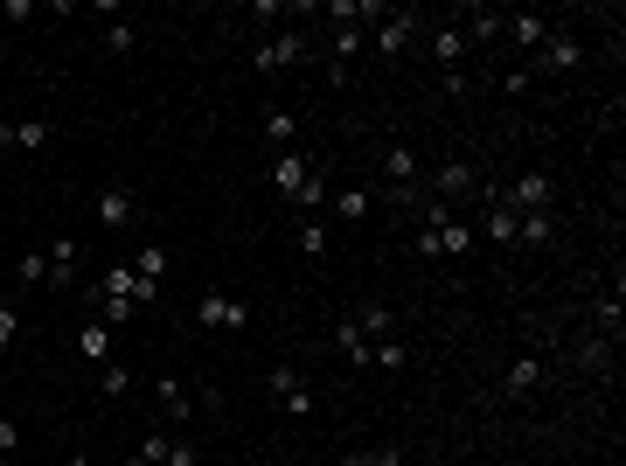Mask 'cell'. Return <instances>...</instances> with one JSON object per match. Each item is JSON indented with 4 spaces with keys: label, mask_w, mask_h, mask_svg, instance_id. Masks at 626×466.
Segmentation results:
<instances>
[{
    "label": "cell",
    "mask_w": 626,
    "mask_h": 466,
    "mask_svg": "<svg viewBox=\"0 0 626 466\" xmlns=\"http://www.w3.org/2000/svg\"><path fill=\"white\" fill-rule=\"evenodd\" d=\"M272 188H279L293 209H307V216H320V202L334 195V188L320 181V167H313L307 154H279V160H272Z\"/></svg>",
    "instance_id": "cell-1"
},
{
    "label": "cell",
    "mask_w": 626,
    "mask_h": 466,
    "mask_svg": "<svg viewBox=\"0 0 626 466\" xmlns=\"http://www.w3.org/2000/svg\"><path fill=\"white\" fill-rule=\"evenodd\" d=\"M578 63H585V35L550 28V35H543V49H536L522 70H529V77H564V70H578Z\"/></svg>",
    "instance_id": "cell-2"
},
{
    "label": "cell",
    "mask_w": 626,
    "mask_h": 466,
    "mask_svg": "<svg viewBox=\"0 0 626 466\" xmlns=\"http://www.w3.org/2000/svg\"><path fill=\"white\" fill-rule=\"evenodd\" d=\"M494 202H508L515 216H529V209H550V202H557V181H550L543 167H529V174H515L508 188H494Z\"/></svg>",
    "instance_id": "cell-3"
},
{
    "label": "cell",
    "mask_w": 626,
    "mask_h": 466,
    "mask_svg": "<svg viewBox=\"0 0 626 466\" xmlns=\"http://www.w3.org/2000/svg\"><path fill=\"white\" fill-rule=\"evenodd\" d=\"M195 327H202V334H216V327L237 334V327H251V307L230 300V293H202V300H195Z\"/></svg>",
    "instance_id": "cell-4"
},
{
    "label": "cell",
    "mask_w": 626,
    "mask_h": 466,
    "mask_svg": "<svg viewBox=\"0 0 626 466\" xmlns=\"http://www.w3.org/2000/svg\"><path fill=\"white\" fill-rule=\"evenodd\" d=\"M300 56H307V35H293V28H279V35H265V42L251 49L258 70H293Z\"/></svg>",
    "instance_id": "cell-5"
},
{
    "label": "cell",
    "mask_w": 626,
    "mask_h": 466,
    "mask_svg": "<svg viewBox=\"0 0 626 466\" xmlns=\"http://www.w3.org/2000/svg\"><path fill=\"white\" fill-rule=\"evenodd\" d=\"M98 223H105V230H133V223H140V195H133V188H105V195H98Z\"/></svg>",
    "instance_id": "cell-6"
},
{
    "label": "cell",
    "mask_w": 626,
    "mask_h": 466,
    "mask_svg": "<svg viewBox=\"0 0 626 466\" xmlns=\"http://www.w3.org/2000/svg\"><path fill=\"white\" fill-rule=\"evenodd\" d=\"M272 397H279L293 418H307V411H313V383L300 376V369H272Z\"/></svg>",
    "instance_id": "cell-7"
},
{
    "label": "cell",
    "mask_w": 626,
    "mask_h": 466,
    "mask_svg": "<svg viewBox=\"0 0 626 466\" xmlns=\"http://www.w3.org/2000/svg\"><path fill=\"white\" fill-rule=\"evenodd\" d=\"M411 35H418V14H411V7H397V14H383V21H376V49H383V56L411 49Z\"/></svg>",
    "instance_id": "cell-8"
},
{
    "label": "cell",
    "mask_w": 626,
    "mask_h": 466,
    "mask_svg": "<svg viewBox=\"0 0 626 466\" xmlns=\"http://www.w3.org/2000/svg\"><path fill=\"white\" fill-rule=\"evenodd\" d=\"M56 140V126L49 119H21V126H0V147H21V154H42Z\"/></svg>",
    "instance_id": "cell-9"
},
{
    "label": "cell",
    "mask_w": 626,
    "mask_h": 466,
    "mask_svg": "<svg viewBox=\"0 0 626 466\" xmlns=\"http://www.w3.org/2000/svg\"><path fill=\"white\" fill-rule=\"evenodd\" d=\"M543 35H550V21H543V14H529V7H515V14H508V42H515V49H529V56H536V49H543Z\"/></svg>",
    "instance_id": "cell-10"
},
{
    "label": "cell",
    "mask_w": 626,
    "mask_h": 466,
    "mask_svg": "<svg viewBox=\"0 0 626 466\" xmlns=\"http://www.w3.org/2000/svg\"><path fill=\"white\" fill-rule=\"evenodd\" d=\"M501 390H508V397H536V390H543V355H515Z\"/></svg>",
    "instance_id": "cell-11"
},
{
    "label": "cell",
    "mask_w": 626,
    "mask_h": 466,
    "mask_svg": "<svg viewBox=\"0 0 626 466\" xmlns=\"http://www.w3.org/2000/svg\"><path fill=\"white\" fill-rule=\"evenodd\" d=\"M133 279H140V300H154V293H160V279H167V251H160V244H140Z\"/></svg>",
    "instance_id": "cell-12"
},
{
    "label": "cell",
    "mask_w": 626,
    "mask_h": 466,
    "mask_svg": "<svg viewBox=\"0 0 626 466\" xmlns=\"http://www.w3.org/2000/svg\"><path fill=\"white\" fill-rule=\"evenodd\" d=\"M473 42H467V28L460 21H439V35H432V56H439V70H453L460 56H467Z\"/></svg>",
    "instance_id": "cell-13"
},
{
    "label": "cell",
    "mask_w": 626,
    "mask_h": 466,
    "mask_svg": "<svg viewBox=\"0 0 626 466\" xmlns=\"http://www.w3.org/2000/svg\"><path fill=\"white\" fill-rule=\"evenodd\" d=\"M327 202H334V216H341V223H369V209H376V195H369V188H334Z\"/></svg>",
    "instance_id": "cell-14"
},
{
    "label": "cell",
    "mask_w": 626,
    "mask_h": 466,
    "mask_svg": "<svg viewBox=\"0 0 626 466\" xmlns=\"http://www.w3.org/2000/svg\"><path fill=\"white\" fill-rule=\"evenodd\" d=\"M160 411H167V425H188V418H195V397H188V383L160 376Z\"/></svg>",
    "instance_id": "cell-15"
},
{
    "label": "cell",
    "mask_w": 626,
    "mask_h": 466,
    "mask_svg": "<svg viewBox=\"0 0 626 466\" xmlns=\"http://www.w3.org/2000/svg\"><path fill=\"white\" fill-rule=\"evenodd\" d=\"M432 188H439V202H453V195H473V167H467V160H446V167L432 174Z\"/></svg>",
    "instance_id": "cell-16"
},
{
    "label": "cell",
    "mask_w": 626,
    "mask_h": 466,
    "mask_svg": "<svg viewBox=\"0 0 626 466\" xmlns=\"http://www.w3.org/2000/svg\"><path fill=\"white\" fill-rule=\"evenodd\" d=\"M77 355L112 362V327H105V320H84V327H77Z\"/></svg>",
    "instance_id": "cell-17"
},
{
    "label": "cell",
    "mask_w": 626,
    "mask_h": 466,
    "mask_svg": "<svg viewBox=\"0 0 626 466\" xmlns=\"http://www.w3.org/2000/svg\"><path fill=\"white\" fill-rule=\"evenodd\" d=\"M501 35H508V14H494V7L467 14V42H501Z\"/></svg>",
    "instance_id": "cell-18"
},
{
    "label": "cell",
    "mask_w": 626,
    "mask_h": 466,
    "mask_svg": "<svg viewBox=\"0 0 626 466\" xmlns=\"http://www.w3.org/2000/svg\"><path fill=\"white\" fill-rule=\"evenodd\" d=\"M334 348H341V355H348L355 369H369V334H362L355 320H341V327H334Z\"/></svg>",
    "instance_id": "cell-19"
},
{
    "label": "cell",
    "mask_w": 626,
    "mask_h": 466,
    "mask_svg": "<svg viewBox=\"0 0 626 466\" xmlns=\"http://www.w3.org/2000/svg\"><path fill=\"white\" fill-rule=\"evenodd\" d=\"M355 327L369 334V348H376V341H397V313H390V307H362V320H355Z\"/></svg>",
    "instance_id": "cell-20"
},
{
    "label": "cell",
    "mask_w": 626,
    "mask_h": 466,
    "mask_svg": "<svg viewBox=\"0 0 626 466\" xmlns=\"http://www.w3.org/2000/svg\"><path fill=\"white\" fill-rule=\"evenodd\" d=\"M293 133H300L293 112H265V140H272V154H293Z\"/></svg>",
    "instance_id": "cell-21"
},
{
    "label": "cell",
    "mask_w": 626,
    "mask_h": 466,
    "mask_svg": "<svg viewBox=\"0 0 626 466\" xmlns=\"http://www.w3.org/2000/svg\"><path fill=\"white\" fill-rule=\"evenodd\" d=\"M550 230H557V216H550V209H529V216L515 223V244H550Z\"/></svg>",
    "instance_id": "cell-22"
},
{
    "label": "cell",
    "mask_w": 626,
    "mask_h": 466,
    "mask_svg": "<svg viewBox=\"0 0 626 466\" xmlns=\"http://www.w3.org/2000/svg\"><path fill=\"white\" fill-rule=\"evenodd\" d=\"M14 286H49V251H21L14 258Z\"/></svg>",
    "instance_id": "cell-23"
},
{
    "label": "cell",
    "mask_w": 626,
    "mask_h": 466,
    "mask_svg": "<svg viewBox=\"0 0 626 466\" xmlns=\"http://www.w3.org/2000/svg\"><path fill=\"white\" fill-rule=\"evenodd\" d=\"M98 293H112V300H133V307H140V279H133V265H112V272L98 279Z\"/></svg>",
    "instance_id": "cell-24"
},
{
    "label": "cell",
    "mask_w": 626,
    "mask_h": 466,
    "mask_svg": "<svg viewBox=\"0 0 626 466\" xmlns=\"http://www.w3.org/2000/svg\"><path fill=\"white\" fill-rule=\"evenodd\" d=\"M404 362H411V348H404V341H376V348H369V369H383V376H397Z\"/></svg>",
    "instance_id": "cell-25"
},
{
    "label": "cell",
    "mask_w": 626,
    "mask_h": 466,
    "mask_svg": "<svg viewBox=\"0 0 626 466\" xmlns=\"http://www.w3.org/2000/svg\"><path fill=\"white\" fill-rule=\"evenodd\" d=\"M592 320H599V334H606V341H620V327H626V307H620V293H606Z\"/></svg>",
    "instance_id": "cell-26"
},
{
    "label": "cell",
    "mask_w": 626,
    "mask_h": 466,
    "mask_svg": "<svg viewBox=\"0 0 626 466\" xmlns=\"http://www.w3.org/2000/svg\"><path fill=\"white\" fill-rule=\"evenodd\" d=\"M578 362H585V369H613V341H606V334H585V341H578Z\"/></svg>",
    "instance_id": "cell-27"
},
{
    "label": "cell",
    "mask_w": 626,
    "mask_h": 466,
    "mask_svg": "<svg viewBox=\"0 0 626 466\" xmlns=\"http://www.w3.org/2000/svg\"><path fill=\"white\" fill-rule=\"evenodd\" d=\"M439 244H446V258H467V251H473V230L446 216V223H439Z\"/></svg>",
    "instance_id": "cell-28"
},
{
    "label": "cell",
    "mask_w": 626,
    "mask_h": 466,
    "mask_svg": "<svg viewBox=\"0 0 626 466\" xmlns=\"http://www.w3.org/2000/svg\"><path fill=\"white\" fill-rule=\"evenodd\" d=\"M327 244H334V237H327V223H320V216H307V223H300V251H307V258H327Z\"/></svg>",
    "instance_id": "cell-29"
},
{
    "label": "cell",
    "mask_w": 626,
    "mask_h": 466,
    "mask_svg": "<svg viewBox=\"0 0 626 466\" xmlns=\"http://www.w3.org/2000/svg\"><path fill=\"white\" fill-rule=\"evenodd\" d=\"M515 223H522V216H515L508 202H494V216H487V237H494V244H515Z\"/></svg>",
    "instance_id": "cell-30"
},
{
    "label": "cell",
    "mask_w": 626,
    "mask_h": 466,
    "mask_svg": "<svg viewBox=\"0 0 626 466\" xmlns=\"http://www.w3.org/2000/svg\"><path fill=\"white\" fill-rule=\"evenodd\" d=\"M98 390H105V397H126V390H133V369H126V362H105V369H98Z\"/></svg>",
    "instance_id": "cell-31"
},
{
    "label": "cell",
    "mask_w": 626,
    "mask_h": 466,
    "mask_svg": "<svg viewBox=\"0 0 626 466\" xmlns=\"http://www.w3.org/2000/svg\"><path fill=\"white\" fill-rule=\"evenodd\" d=\"M91 300H98V320H105V327H126V320H133V300H112V293H91Z\"/></svg>",
    "instance_id": "cell-32"
},
{
    "label": "cell",
    "mask_w": 626,
    "mask_h": 466,
    "mask_svg": "<svg viewBox=\"0 0 626 466\" xmlns=\"http://www.w3.org/2000/svg\"><path fill=\"white\" fill-rule=\"evenodd\" d=\"M355 49H362V28H334V70H348Z\"/></svg>",
    "instance_id": "cell-33"
},
{
    "label": "cell",
    "mask_w": 626,
    "mask_h": 466,
    "mask_svg": "<svg viewBox=\"0 0 626 466\" xmlns=\"http://www.w3.org/2000/svg\"><path fill=\"white\" fill-rule=\"evenodd\" d=\"M140 49V28L133 21H112V56H133Z\"/></svg>",
    "instance_id": "cell-34"
},
{
    "label": "cell",
    "mask_w": 626,
    "mask_h": 466,
    "mask_svg": "<svg viewBox=\"0 0 626 466\" xmlns=\"http://www.w3.org/2000/svg\"><path fill=\"white\" fill-rule=\"evenodd\" d=\"M14 334H21V307H14V300H0V348H7Z\"/></svg>",
    "instance_id": "cell-35"
},
{
    "label": "cell",
    "mask_w": 626,
    "mask_h": 466,
    "mask_svg": "<svg viewBox=\"0 0 626 466\" xmlns=\"http://www.w3.org/2000/svg\"><path fill=\"white\" fill-rule=\"evenodd\" d=\"M411 251H418V258H446V244H439V230H418V237H411Z\"/></svg>",
    "instance_id": "cell-36"
},
{
    "label": "cell",
    "mask_w": 626,
    "mask_h": 466,
    "mask_svg": "<svg viewBox=\"0 0 626 466\" xmlns=\"http://www.w3.org/2000/svg\"><path fill=\"white\" fill-rule=\"evenodd\" d=\"M529 84H536V77H529V70H522V63H515V70H508V77H501V91H508V98H522V91H529Z\"/></svg>",
    "instance_id": "cell-37"
},
{
    "label": "cell",
    "mask_w": 626,
    "mask_h": 466,
    "mask_svg": "<svg viewBox=\"0 0 626 466\" xmlns=\"http://www.w3.org/2000/svg\"><path fill=\"white\" fill-rule=\"evenodd\" d=\"M49 265H77V237H56L49 244Z\"/></svg>",
    "instance_id": "cell-38"
},
{
    "label": "cell",
    "mask_w": 626,
    "mask_h": 466,
    "mask_svg": "<svg viewBox=\"0 0 626 466\" xmlns=\"http://www.w3.org/2000/svg\"><path fill=\"white\" fill-rule=\"evenodd\" d=\"M49 286L56 293H77V265H49Z\"/></svg>",
    "instance_id": "cell-39"
},
{
    "label": "cell",
    "mask_w": 626,
    "mask_h": 466,
    "mask_svg": "<svg viewBox=\"0 0 626 466\" xmlns=\"http://www.w3.org/2000/svg\"><path fill=\"white\" fill-rule=\"evenodd\" d=\"M14 446H21V425H14V418H0V453L14 460Z\"/></svg>",
    "instance_id": "cell-40"
},
{
    "label": "cell",
    "mask_w": 626,
    "mask_h": 466,
    "mask_svg": "<svg viewBox=\"0 0 626 466\" xmlns=\"http://www.w3.org/2000/svg\"><path fill=\"white\" fill-rule=\"evenodd\" d=\"M334 466H376V453H348V460H334Z\"/></svg>",
    "instance_id": "cell-41"
},
{
    "label": "cell",
    "mask_w": 626,
    "mask_h": 466,
    "mask_svg": "<svg viewBox=\"0 0 626 466\" xmlns=\"http://www.w3.org/2000/svg\"><path fill=\"white\" fill-rule=\"evenodd\" d=\"M126 466H154V460H140V453H133V460H126Z\"/></svg>",
    "instance_id": "cell-42"
},
{
    "label": "cell",
    "mask_w": 626,
    "mask_h": 466,
    "mask_svg": "<svg viewBox=\"0 0 626 466\" xmlns=\"http://www.w3.org/2000/svg\"><path fill=\"white\" fill-rule=\"evenodd\" d=\"M0 466H7V453H0Z\"/></svg>",
    "instance_id": "cell-43"
},
{
    "label": "cell",
    "mask_w": 626,
    "mask_h": 466,
    "mask_svg": "<svg viewBox=\"0 0 626 466\" xmlns=\"http://www.w3.org/2000/svg\"><path fill=\"white\" fill-rule=\"evenodd\" d=\"M49 466H56V460H49Z\"/></svg>",
    "instance_id": "cell-44"
}]
</instances>
